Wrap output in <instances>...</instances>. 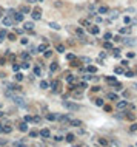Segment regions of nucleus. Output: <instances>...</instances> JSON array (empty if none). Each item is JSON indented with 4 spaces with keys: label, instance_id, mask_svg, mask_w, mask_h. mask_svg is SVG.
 Returning a JSON list of instances; mask_svg holds the SVG:
<instances>
[{
    "label": "nucleus",
    "instance_id": "obj_58",
    "mask_svg": "<svg viewBox=\"0 0 137 147\" xmlns=\"http://www.w3.org/2000/svg\"><path fill=\"white\" fill-rule=\"evenodd\" d=\"M28 2H29V3H34V2H37V0H28Z\"/></svg>",
    "mask_w": 137,
    "mask_h": 147
},
{
    "label": "nucleus",
    "instance_id": "obj_26",
    "mask_svg": "<svg viewBox=\"0 0 137 147\" xmlns=\"http://www.w3.org/2000/svg\"><path fill=\"white\" fill-rule=\"evenodd\" d=\"M103 48H106V50H113L114 47H113V45L109 43V42H105V43H103Z\"/></svg>",
    "mask_w": 137,
    "mask_h": 147
},
{
    "label": "nucleus",
    "instance_id": "obj_17",
    "mask_svg": "<svg viewBox=\"0 0 137 147\" xmlns=\"http://www.w3.org/2000/svg\"><path fill=\"white\" fill-rule=\"evenodd\" d=\"M74 138H75V136H74L73 133H68V135H66V138H65V139H66L68 142H73V141H74Z\"/></svg>",
    "mask_w": 137,
    "mask_h": 147
},
{
    "label": "nucleus",
    "instance_id": "obj_21",
    "mask_svg": "<svg viewBox=\"0 0 137 147\" xmlns=\"http://www.w3.org/2000/svg\"><path fill=\"white\" fill-rule=\"evenodd\" d=\"M123 68H122V67H116V68H114V73H116V74H122V73H123Z\"/></svg>",
    "mask_w": 137,
    "mask_h": 147
},
{
    "label": "nucleus",
    "instance_id": "obj_40",
    "mask_svg": "<svg viewBox=\"0 0 137 147\" xmlns=\"http://www.w3.org/2000/svg\"><path fill=\"white\" fill-rule=\"evenodd\" d=\"M22 59H25V61L28 59V61H29V54H28V53H22Z\"/></svg>",
    "mask_w": 137,
    "mask_h": 147
},
{
    "label": "nucleus",
    "instance_id": "obj_7",
    "mask_svg": "<svg viewBox=\"0 0 137 147\" xmlns=\"http://www.w3.org/2000/svg\"><path fill=\"white\" fill-rule=\"evenodd\" d=\"M59 87H60V82L59 81H52L51 82V88H52V92H59Z\"/></svg>",
    "mask_w": 137,
    "mask_h": 147
},
{
    "label": "nucleus",
    "instance_id": "obj_19",
    "mask_svg": "<svg viewBox=\"0 0 137 147\" xmlns=\"http://www.w3.org/2000/svg\"><path fill=\"white\" fill-rule=\"evenodd\" d=\"M57 68H59V65H57V63H56V62H52V63H51V65H49V71H56Z\"/></svg>",
    "mask_w": 137,
    "mask_h": 147
},
{
    "label": "nucleus",
    "instance_id": "obj_24",
    "mask_svg": "<svg viewBox=\"0 0 137 147\" xmlns=\"http://www.w3.org/2000/svg\"><path fill=\"white\" fill-rule=\"evenodd\" d=\"M29 136H31V138L39 136V132H37V130H31V132H29Z\"/></svg>",
    "mask_w": 137,
    "mask_h": 147
},
{
    "label": "nucleus",
    "instance_id": "obj_32",
    "mask_svg": "<svg viewBox=\"0 0 137 147\" xmlns=\"http://www.w3.org/2000/svg\"><path fill=\"white\" fill-rule=\"evenodd\" d=\"M59 119H60V121H62V122H68V121H71V119L68 118V116H60Z\"/></svg>",
    "mask_w": 137,
    "mask_h": 147
},
{
    "label": "nucleus",
    "instance_id": "obj_50",
    "mask_svg": "<svg viewBox=\"0 0 137 147\" xmlns=\"http://www.w3.org/2000/svg\"><path fill=\"white\" fill-rule=\"evenodd\" d=\"M75 33H77V34H79V36H83V31H82V29H80V28H77V29H75Z\"/></svg>",
    "mask_w": 137,
    "mask_h": 147
},
{
    "label": "nucleus",
    "instance_id": "obj_44",
    "mask_svg": "<svg viewBox=\"0 0 137 147\" xmlns=\"http://www.w3.org/2000/svg\"><path fill=\"white\" fill-rule=\"evenodd\" d=\"M114 85H116V90H117V92H120V90H122V84H119V82H116Z\"/></svg>",
    "mask_w": 137,
    "mask_h": 147
},
{
    "label": "nucleus",
    "instance_id": "obj_34",
    "mask_svg": "<svg viewBox=\"0 0 137 147\" xmlns=\"http://www.w3.org/2000/svg\"><path fill=\"white\" fill-rule=\"evenodd\" d=\"M80 65V63H79V61H75V59H73V61H71V67H79Z\"/></svg>",
    "mask_w": 137,
    "mask_h": 147
},
{
    "label": "nucleus",
    "instance_id": "obj_15",
    "mask_svg": "<svg viewBox=\"0 0 137 147\" xmlns=\"http://www.w3.org/2000/svg\"><path fill=\"white\" fill-rule=\"evenodd\" d=\"M48 50V47H46V45H39V48H37V51H39V53H43V51H46Z\"/></svg>",
    "mask_w": 137,
    "mask_h": 147
},
{
    "label": "nucleus",
    "instance_id": "obj_52",
    "mask_svg": "<svg viewBox=\"0 0 137 147\" xmlns=\"http://www.w3.org/2000/svg\"><path fill=\"white\" fill-rule=\"evenodd\" d=\"M45 57H51V51H49V50L45 53Z\"/></svg>",
    "mask_w": 137,
    "mask_h": 147
},
{
    "label": "nucleus",
    "instance_id": "obj_11",
    "mask_svg": "<svg viewBox=\"0 0 137 147\" xmlns=\"http://www.w3.org/2000/svg\"><path fill=\"white\" fill-rule=\"evenodd\" d=\"M19 129H20V132H28V124H26V122H22L20 126H19Z\"/></svg>",
    "mask_w": 137,
    "mask_h": 147
},
{
    "label": "nucleus",
    "instance_id": "obj_54",
    "mask_svg": "<svg viewBox=\"0 0 137 147\" xmlns=\"http://www.w3.org/2000/svg\"><path fill=\"white\" fill-rule=\"evenodd\" d=\"M31 121V116H25V122H29Z\"/></svg>",
    "mask_w": 137,
    "mask_h": 147
},
{
    "label": "nucleus",
    "instance_id": "obj_5",
    "mask_svg": "<svg viewBox=\"0 0 137 147\" xmlns=\"http://www.w3.org/2000/svg\"><path fill=\"white\" fill-rule=\"evenodd\" d=\"M14 23V20H13V17L11 16H5L3 17V26H11Z\"/></svg>",
    "mask_w": 137,
    "mask_h": 147
},
{
    "label": "nucleus",
    "instance_id": "obj_4",
    "mask_svg": "<svg viewBox=\"0 0 137 147\" xmlns=\"http://www.w3.org/2000/svg\"><path fill=\"white\" fill-rule=\"evenodd\" d=\"M31 16H32L34 20H40V19H42V11H40L39 8H36V9L31 13Z\"/></svg>",
    "mask_w": 137,
    "mask_h": 147
},
{
    "label": "nucleus",
    "instance_id": "obj_20",
    "mask_svg": "<svg viewBox=\"0 0 137 147\" xmlns=\"http://www.w3.org/2000/svg\"><path fill=\"white\" fill-rule=\"evenodd\" d=\"M56 50L59 51V53H63L65 51V47H63L62 43H59V45H56Z\"/></svg>",
    "mask_w": 137,
    "mask_h": 147
},
{
    "label": "nucleus",
    "instance_id": "obj_6",
    "mask_svg": "<svg viewBox=\"0 0 137 147\" xmlns=\"http://www.w3.org/2000/svg\"><path fill=\"white\" fill-rule=\"evenodd\" d=\"M13 20H14V22H23V14L16 13V14L13 16Z\"/></svg>",
    "mask_w": 137,
    "mask_h": 147
},
{
    "label": "nucleus",
    "instance_id": "obj_47",
    "mask_svg": "<svg viewBox=\"0 0 137 147\" xmlns=\"http://www.w3.org/2000/svg\"><path fill=\"white\" fill-rule=\"evenodd\" d=\"M31 121H34V122H40V116H34V118H31Z\"/></svg>",
    "mask_w": 137,
    "mask_h": 147
},
{
    "label": "nucleus",
    "instance_id": "obj_59",
    "mask_svg": "<svg viewBox=\"0 0 137 147\" xmlns=\"http://www.w3.org/2000/svg\"><path fill=\"white\" fill-rule=\"evenodd\" d=\"M2 130H3V127H2V126H0V133H2Z\"/></svg>",
    "mask_w": 137,
    "mask_h": 147
},
{
    "label": "nucleus",
    "instance_id": "obj_30",
    "mask_svg": "<svg viewBox=\"0 0 137 147\" xmlns=\"http://www.w3.org/2000/svg\"><path fill=\"white\" fill-rule=\"evenodd\" d=\"M96 105H99V107H102V105H103V99L97 98V99H96Z\"/></svg>",
    "mask_w": 137,
    "mask_h": 147
},
{
    "label": "nucleus",
    "instance_id": "obj_49",
    "mask_svg": "<svg viewBox=\"0 0 137 147\" xmlns=\"http://www.w3.org/2000/svg\"><path fill=\"white\" fill-rule=\"evenodd\" d=\"M105 39H106V40L113 39V34H111V33H106V34H105Z\"/></svg>",
    "mask_w": 137,
    "mask_h": 147
},
{
    "label": "nucleus",
    "instance_id": "obj_23",
    "mask_svg": "<svg viewBox=\"0 0 137 147\" xmlns=\"http://www.w3.org/2000/svg\"><path fill=\"white\" fill-rule=\"evenodd\" d=\"M89 31L93 33V34H99V31H100V29H99V26H93V28H91Z\"/></svg>",
    "mask_w": 137,
    "mask_h": 147
},
{
    "label": "nucleus",
    "instance_id": "obj_53",
    "mask_svg": "<svg viewBox=\"0 0 137 147\" xmlns=\"http://www.w3.org/2000/svg\"><path fill=\"white\" fill-rule=\"evenodd\" d=\"M79 85H80L82 88H86V82H80V84H79Z\"/></svg>",
    "mask_w": 137,
    "mask_h": 147
},
{
    "label": "nucleus",
    "instance_id": "obj_18",
    "mask_svg": "<svg viewBox=\"0 0 137 147\" xmlns=\"http://www.w3.org/2000/svg\"><path fill=\"white\" fill-rule=\"evenodd\" d=\"M86 70H88V73H96V71H97V67H94V65H88V68H86Z\"/></svg>",
    "mask_w": 137,
    "mask_h": 147
},
{
    "label": "nucleus",
    "instance_id": "obj_51",
    "mask_svg": "<svg viewBox=\"0 0 137 147\" xmlns=\"http://www.w3.org/2000/svg\"><path fill=\"white\" fill-rule=\"evenodd\" d=\"M74 81H75L74 76H68V82H74Z\"/></svg>",
    "mask_w": 137,
    "mask_h": 147
},
{
    "label": "nucleus",
    "instance_id": "obj_41",
    "mask_svg": "<svg viewBox=\"0 0 137 147\" xmlns=\"http://www.w3.org/2000/svg\"><path fill=\"white\" fill-rule=\"evenodd\" d=\"M99 142H100L102 146H108V141H106V139H102L100 138V139H99Z\"/></svg>",
    "mask_w": 137,
    "mask_h": 147
},
{
    "label": "nucleus",
    "instance_id": "obj_33",
    "mask_svg": "<svg viewBox=\"0 0 137 147\" xmlns=\"http://www.w3.org/2000/svg\"><path fill=\"white\" fill-rule=\"evenodd\" d=\"M49 26H51V28H54V29H60V25H59V23H52V22H51Z\"/></svg>",
    "mask_w": 137,
    "mask_h": 147
},
{
    "label": "nucleus",
    "instance_id": "obj_28",
    "mask_svg": "<svg viewBox=\"0 0 137 147\" xmlns=\"http://www.w3.org/2000/svg\"><path fill=\"white\" fill-rule=\"evenodd\" d=\"M129 31H131V28H120V33H122V34H128Z\"/></svg>",
    "mask_w": 137,
    "mask_h": 147
},
{
    "label": "nucleus",
    "instance_id": "obj_25",
    "mask_svg": "<svg viewBox=\"0 0 137 147\" xmlns=\"http://www.w3.org/2000/svg\"><path fill=\"white\" fill-rule=\"evenodd\" d=\"M123 73H125V76H126V78H132V76H134V73H132L131 70H126V71H123Z\"/></svg>",
    "mask_w": 137,
    "mask_h": 147
},
{
    "label": "nucleus",
    "instance_id": "obj_3",
    "mask_svg": "<svg viewBox=\"0 0 137 147\" xmlns=\"http://www.w3.org/2000/svg\"><path fill=\"white\" fill-rule=\"evenodd\" d=\"M123 43L126 45V47H134V45L137 43V40L132 39V37H128V39L125 37V39H123Z\"/></svg>",
    "mask_w": 137,
    "mask_h": 147
},
{
    "label": "nucleus",
    "instance_id": "obj_2",
    "mask_svg": "<svg viewBox=\"0 0 137 147\" xmlns=\"http://www.w3.org/2000/svg\"><path fill=\"white\" fill-rule=\"evenodd\" d=\"M62 105H63L65 108H68L69 112H77V110H80V105L75 104V102H71V101H63Z\"/></svg>",
    "mask_w": 137,
    "mask_h": 147
},
{
    "label": "nucleus",
    "instance_id": "obj_56",
    "mask_svg": "<svg viewBox=\"0 0 137 147\" xmlns=\"http://www.w3.org/2000/svg\"><path fill=\"white\" fill-rule=\"evenodd\" d=\"M99 57H100V59H105L106 54H105V53H100V56H99Z\"/></svg>",
    "mask_w": 137,
    "mask_h": 147
},
{
    "label": "nucleus",
    "instance_id": "obj_61",
    "mask_svg": "<svg viewBox=\"0 0 137 147\" xmlns=\"http://www.w3.org/2000/svg\"><path fill=\"white\" fill-rule=\"evenodd\" d=\"M40 2H42V0H40Z\"/></svg>",
    "mask_w": 137,
    "mask_h": 147
},
{
    "label": "nucleus",
    "instance_id": "obj_46",
    "mask_svg": "<svg viewBox=\"0 0 137 147\" xmlns=\"http://www.w3.org/2000/svg\"><path fill=\"white\" fill-rule=\"evenodd\" d=\"M66 57L69 59V61H73V59H75V56L73 54V53H69V54H66Z\"/></svg>",
    "mask_w": 137,
    "mask_h": 147
},
{
    "label": "nucleus",
    "instance_id": "obj_48",
    "mask_svg": "<svg viewBox=\"0 0 137 147\" xmlns=\"http://www.w3.org/2000/svg\"><path fill=\"white\" fill-rule=\"evenodd\" d=\"M22 13H29V8H28V6H22Z\"/></svg>",
    "mask_w": 137,
    "mask_h": 147
},
{
    "label": "nucleus",
    "instance_id": "obj_39",
    "mask_svg": "<svg viewBox=\"0 0 137 147\" xmlns=\"http://www.w3.org/2000/svg\"><path fill=\"white\" fill-rule=\"evenodd\" d=\"M46 119H49V121H54V119H56V115H51V113H49V115L46 116Z\"/></svg>",
    "mask_w": 137,
    "mask_h": 147
},
{
    "label": "nucleus",
    "instance_id": "obj_45",
    "mask_svg": "<svg viewBox=\"0 0 137 147\" xmlns=\"http://www.w3.org/2000/svg\"><path fill=\"white\" fill-rule=\"evenodd\" d=\"M129 130H131V132H137V124H132V126L129 127Z\"/></svg>",
    "mask_w": 137,
    "mask_h": 147
},
{
    "label": "nucleus",
    "instance_id": "obj_14",
    "mask_svg": "<svg viewBox=\"0 0 137 147\" xmlns=\"http://www.w3.org/2000/svg\"><path fill=\"white\" fill-rule=\"evenodd\" d=\"M69 122H71V126H74V127L82 126V121H79V119H73V121H69Z\"/></svg>",
    "mask_w": 137,
    "mask_h": 147
},
{
    "label": "nucleus",
    "instance_id": "obj_42",
    "mask_svg": "<svg viewBox=\"0 0 137 147\" xmlns=\"http://www.w3.org/2000/svg\"><path fill=\"white\" fill-rule=\"evenodd\" d=\"M40 67H36V68H34V73H36V76H39V74H40Z\"/></svg>",
    "mask_w": 137,
    "mask_h": 147
},
{
    "label": "nucleus",
    "instance_id": "obj_36",
    "mask_svg": "<svg viewBox=\"0 0 137 147\" xmlns=\"http://www.w3.org/2000/svg\"><path fill=\"white\" fill-rule=\"evenodd\" d=\"M13 70H14V73H17V71L20 70V65H17V63H14V65H13Z\"/></svg>",
    "mask_w": 137,
    "mask_h": 147
},
{
    "label": "nucleus",
    "instance_id": "obj_8",
    "mask_svg": "<svg viewBox=\"0 0 137 147\" xmlns=\"http://www.w3.org/2000/svg\"><path fill=\"white\" fill-rule=\"evenodd\" d=\"M39 135H40L42 138H49V135H51V133H49L48 129H42V130L39 132Z\"/></svg>",
    "mask_w": 137,
    "mask_h": 147
},
{
    "label": "nucleus",
    "instance_id": "obj_37",
    "mask_svg": "<svg viewBox=\"0 0 137 147\" xmlns=\"http://www.w3.org/2000/svg\"><path fill=\"white\" fill-rule=\"evenodd\" d=\"M8 39H9V40H16V34H14V33H9V34H8Z\"/></svg>",
    "mask_w": 137,
    "mask_h": 147
},
{
    "label": "nucleus",
    "instance_id": "obj_12",
    "mask_svg": "<svg viewBox=\"0 0 137 147\" xmlns=\"http://www.w3.org/2000/svg\"><path fill=\"white\" fill-rule=\"evenodd\" d=\"M11 132H13V127H11V126H5V127H3V130H2V133H11Z\"/></svg>",
    "mask_w": 137,
    "mask_h": 147
},
{
    "label": "nucleus",
    "instance_id": "obj_55",
    "mask_svg": "<svg viewBox=\"0 0 137 147\" xmlns=\"http://www.w3.org/2000/svg\"><path fill=\"white\" fill-rule=\"evenodd\" d=\"M126 118H128V119H134V115H132V113H129V115L126 116Z\"/></svg>",
    "mask_w": 137,
    "mask_h": 147
},
{
    "label": "nucleus",
    "instance_id": "obj_35",
    "mask_svg": "<svg viewBox=\"0 0 137 147\" xmlns=\"http://www.w3.org/2000/svg\"><path fill=\"white\" fill-rule=\"evenodd\" d=\"M113 51H114V57H120V50H114L113 48Z\"/></svg>",
    "mask_w": 137,
    "mask_h": 147
},
{
    "label": "nucleus",
    "instance_id": "obj_43",
    "mask_svg": "<svg viewBox=\"0 0 137 147\" xmlns=\"http://www.w3.org/2000/svg\"><path fill=\"white\" fill-rule=\"evenodd\" d=\"M117 17H119V13H117V11H114V13L111 14V20H113V19H117Z\"/></svg>",
    "mask_w": 137,
    "mask_h": 147
},
{
    "label": "nucleus",
    "instance_id": "obj_10",
    "mask_svg": "<svg viewBox=\"0 0 137 147\" xmlns=\"http://www.w3.org/2000/svg\"><path fill=\"white\" fill-rule=\"evenodd\" d=\"M23 28L26 29V31H28V29H29V31H31V29L34 28V23H32V22H26V23L23 25Z\"/></svg>",
    "mask_w": 137,
    "mask_h": 147
},
{
    "label": "nucleus",
    "instance_id": "obj_38",
    "mask_svg": "<svg viewBox=\"0 0 137 147\" xmlns=\"http://www.w3.org/2000/svg\"><path fill=\"white\" fill-rule=\"evenodd\" d=\"M80 23H82V25H85V26H86V28H89V26H91L88 20H80Z\"/></svg>",
    "mask_w": 137,
    "mask_h": 147
},
{
    "label": "nucleus",
    "instance_id": "obj_60",
    "mask_svg": "<svg viewBox=\"0 0 137 147\" xmlns=\"http://www.w3.org/2000/svg\"><path fill=\"white\" fill-rule=\"evenodd\" d=\"M136 88H137V85H136Z\"/></svg>",
    "mask_w": 137,
    "mask_h": 147
},
{
    "label": "nucleus",
    "instance_id": "obj_31",
    "mask_svg": "<svg viewBox=\"0 0 137 147\" xmlns=\"http://www.w3.org/2000/svg\"><path fill=\"white\" fill-rule=\"evenodd\" d=\"M14 78H16V81H22V79H23V74H22V73H16V76H14Z\"/></svg>",
    "mask_w": 137,
    "mask_h": 147
},
{
    "label": "nucleus",
    "instance_id": "obj_57",
    "mask_svg": "<svg viewBox=\"0 0 137 147\" xmlns=\"http://www.w3.org/2000/svg\"><path fill=\"white\" fill-rule=\"evenodd\" d=\"M22 67H23V68H29V63H28V62H25V63H23V65H22Z\"/></svg>",
    "mask_w": 137,
    "mask_h": 147
},
{
    "label": "nucleus",
    "instance_id": "obj_29",
    "mask_svg": "<svg viewBox=\"0 0 137 147\" xmlns=\"http://www.w3.org/2000/svg\"><path fill=\"white\" fill-rule=\"evenodd\" d=\"M40 88H48V82L46 81H40Z\"/></svg>",
    "mask_w": 137,
    "mask_h": 147
},
{
    "label": "nucleus",
    "instance_id": "obj_27",
    "mask_svg": "<svg viewBox=\"0 0 137 147\" xmlns=\"http://www.w3.org/2000/svg\"><path fill=\"white\" fill-rule=\"evenodd\" d=\"M14 146H16V147H28V146H26V144H25V142H20V141H17V142H14Z\"/></svg>",
    "mask_w": 137,
    "mask_h": 147
},
{
    "label": "nucleus",
    "instance_id": "obj_16",
    "mask_svg": "<svg viewBox=\"0 0 137 147\" xmlns=\"http://www.w3.org/2000/svg\"><path fill=\"white\" fill-rule=\"evenodd\" d=\"M106 81H108L109 84H116L117 79H116V76H108V78H106Z\"/></svg>",
    "mask_w": 137,
    "mask_h": 147
},
{
    "label": "nucleus",
    "instance_id": "obj_13",
    "mask_svg": "<svg viewBox=\"0 0 137 147\" xmlns=\"http://www.w3.org/2000/svg\"><path fill=\"white\" fill-rule=\"evenodd\" d=\"M108 99H111V101H119V96H117L116 93H109V95H108Z\"/></svg>",
    "mask_w": 137,
    "mask_h": 147
},
{
    "label": "nucleus",
    "instance_id": "obj_9",
    "mask_svg": "<svg viewBox=\"0 0 137 147\" xmlns=\"http://www.w3.org/2000/svg\"><path fill=\"white\" fill-rule=\"evenodd\" d=\"M126 105H128V101H119V102H117V108L122 110V108H125Z\"/></svg>",
    "mask_w": 137,
    "mask_h": 147
},
{
    "label": "nucleus",
    "instance_id": "obj_22",
    "mask_svg": "<svg viewBox=\"0 0 137 147\" xmlns=\"http://www.w3.org/2000/svg\"><path fill=\"white\" fill-rule=\"evenodd\" d=\"M105 13H108V8L106 6H100L99 8V14H105Z\"/></svg>",
    "mask_w": 137,
    "mask_h": 147
},
{
    "label": "nucleus",
    "instance_id": "obj_1",
    "mask_svg": "<svg viewBox=\"0 0 137 147\" xmlns=\"http://www.w3.org/2000/svg\"><path fill=\"white\" fill-rule=\"evenodd\" d=\"M13 101H14V104H16L17 107H20V108H25L26 105H28L26 99H25L23 96H20V95H14L13 96Z\"/></svg>",
    "mask_w": 137,
    "mask_h": 147
}]
</instances>
